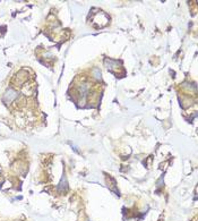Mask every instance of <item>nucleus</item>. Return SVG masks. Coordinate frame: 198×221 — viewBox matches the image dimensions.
Segmentation results:
<instances>
[{
  "label": "nucleus",
  "instance_id": "nucleus-2",
  "mask_svg": "<svg viewBox=\"0 0 198 221\" xmlns=\"http://www.w3.org/2000/svg\"><path fill=\"white\" fill-rule=\"evenodd\" d=\"M93 73L95 74V77H96V78L101 79V73H100L99 68H94V69H93Z\"/></svg>",
  "mask_w": 198,
  "mask_h": 221
},
{
  "label": "nucleus",
  "instance_id": "nucleus-1",
  "mask_svg": "<svg viewBox=\"0 0 198 221\" xmlns=\"http://www.w3.org/2000/svg\"><path fill=\"white\" fill-rule=\"evenodd\" d=\"M17 98H18V92L15 91L14 89H8V90L5 92L2 100H3L5 103H11V102H13L14 100H16Z\"/></svg>",
  "mask_w": 198,
  "mask_h": 221
}]
</instances>
